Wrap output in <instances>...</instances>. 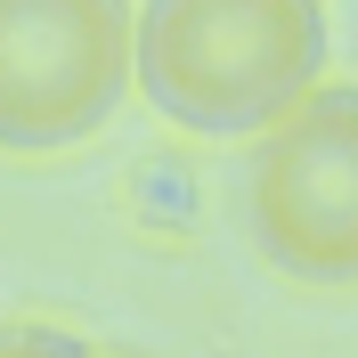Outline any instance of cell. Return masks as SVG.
<instances>
[{"mask_svg":"<svg viewBox=\"0 0 358 358\" xmlns=\"http://www.w3.org/2000/svg\"><path fill=\"white\" fill-rule=\"evenodd\" d=\"M131 98V0H0V155L49 163Z\"/></svg>","mask_w":358,"mask_h":358,"instance_id":"cell-3","label":"cell"},{"mask_svg":"<svg viewBox=\"0 0 358 358\" xmlns=\"http://www.w3.org/2000/svg\"><path fill=\"white\" fill-rule=\"evenodd\" d=\"M33 342H41V326H33V317H17V326H0V358H24Z\"/></svg>","mask_w":358,"mask_h":358,"instance_id":"cell-5","label":"cell"},{"mask_svg":"<svg viewBox=\"0 0 358 358\" xmlns=\"http://www.w3.org/2000/svg\"><path fill=\"white\" fill-rule=\"evenodd\" d=\"M245 236L310 293L358 285V82H317L245 147Z\"/></svg>","mask_w":358,"mask_h":358,"instance_id":"cell-2","label":"cell"},{"mask_svg":"<svg viewBox=\"0 0 358 358\" xmlns=\"http://www.w3.org/2000/svg\"><path fill=\"white\" fill-rule=\"evenodd\" d=\"M106 358H114V350H106Z\"/></svg>","mask_w":358,"mask_h":358,"instance_id":"cell-6","label":"cell"},{"mask_svg":"<svg viewBox=\"0 0 358 358\" xmlns=\"http://www.w3.org/2000/svg\"><path fill=\"white\" fill-rule=\"evenodd\" d=\"M334 66L326 0H138L131 82L196 138H261Z\"/></svg>","mask_w":358,"mask_h":358,"instance_id":"cell-1","label":"cell"},{"mask_svg":"<svg viewBox=\"0 0 358 358\" xmlns=\"http://www.w3.org/2000/svg\"><path fill=\"white\" fill-rule=\"evenodd\" d=\"M24 358H106V350H90V342H73L66 326H41V342H33Z\"/></svg>","mask_w":358,"mask_h":358,"instance_id":"cell-4","label":"cell"}]
</instances>
